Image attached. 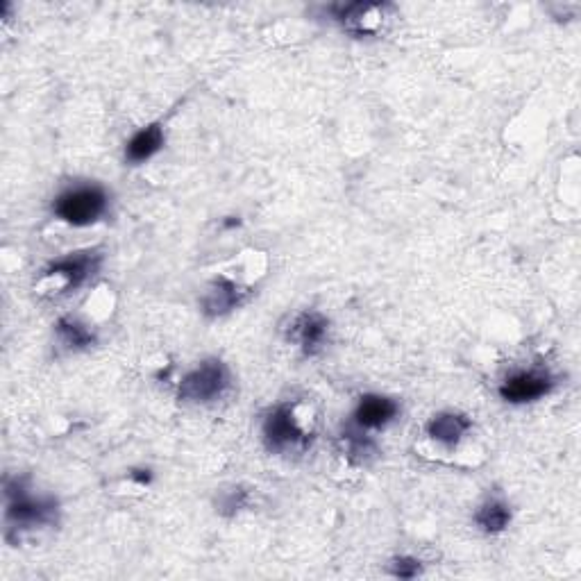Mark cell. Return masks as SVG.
Instances as JSON below:
<instances>
[{
  "label": "cell",
  "mask_w": 581,
  "mask_h": 581,
  "mask_svg": "<svg viewBox=\"0 0 581 581\" xmlns=\"http://www.w3.org/2000/svg\"><path fill=\"white\" fill-rule=\"evenodd\" d=\"M511 522V509L502 500H488L475 513V525L484 534H502Z\"/></svg>",
  "instance_id": "4fadbf2b"
},
{
  "label": "cell",
  "mask_w": 581,
  "mask_h": 581,
  "mask_svg": "<svg viewBox=\"0 0 581 581\" xmlns=\"http://www.w3.org/2000/svg\"><path fill=\"white\" fill-rule=\"evenodd\" d=\"M243 502H246V493H243L241 488H234V491L227 493V498L221 502V509H230V511L237 509L239 511V507H243Z\"/></svg>",
  "instance_id": "e0dca14e"
},
{
  "label": "cell",
  "mask_w": 581,
  "mask_h": 581,
  "mask_svg": "<svg viewBox=\"0 0 581 581\" xmlns=\"http://www.w3.org/2000/svg\"><path fill=\"white\" fill-rule=\"evenodd\" d=\"M400 414V404L386 395H364L359 400L355 414H352V425L364 429H382L393 423Z\"/></svg>",
  "instance_id": "ba28073f"
},
{
  "label": "cell",
  "mask_w": 581,
  "mask_h": 581,
  "mask_svg": "<svg viewBox=\"0 0 581 581\" xmlns=\"http://www.w3.org/2000/svg\"><path fill=\"white\" fill-rule=\"evenodd\" d=\"M343 441H345V445H348L350 459H355V461H361V463H364L368 457H373V454H377V445H375V441L370 439V436H366L364 429H359V427H355V425L345 429Z\"/></svg>",
  "instance_id": "9a60e30c"
},
{
  "label": "cell",
  "mask_w": 581,
  "mask_h": 581,
  "mask_svg": "<svg viewBox=\"0 0 581 581\" xmlns=\"http://www.w3.org/2000/svg\"><path fill=\"white\" fill-rule=\"evenodd\" d=\"M470 429H473V420L466 414H459V411H441V414H436L429 420L425 432L432 441L452 448V445H457Z\"/></svg>",
  "instance_id": "30bf717a"
},
{
  "label": "cell",
  "mask_w": 581,
  "mask_h": 581,
  "mask_svg": "<svg viewBox=\"0 0 581 581\" xmlns=\"http://www.w3.org/2000/svg\"><path fill=\"white\" fill-rule=\"evenodd\" d=\"M380 21L384 19V5H373V3H355V5H343L336 7V21L343 25V30L352 32V35L364 37L373 35V28H370L368 21Z\"/></svg>",
  "instance_id": "7c38bea8"
},
{
  "label": "cell",
  "mask_w": 581,
  "mask_h": 581,
  "mask_svg": "<svg viewBox=\"0 0 581 581\" xmlns=\"http://www.w3.org/2000/svg\"><path fill=\"white\" fill-rule=\"evenodd\" d=\"M420 572H423V566H420V561L414 557H398L391 563V575L398 579H414Z\"/></svg>",
  "instance_id": "2e32d148"
},
{
  "label": "cell",
  "mask_w": 581,
  "mask_h": 581,
  "mask_svg": "<svg viewBox=\"0 0 581 581\" xmlns=\"http://www.w3.org/2000/svg\"><path fill=\"white\" fill-rule=\"evenodd\" d=\"M232 375L223 361L207 359L198 368L189 370L180 382V400L193 404H207L218 398H223L225 391L230 389Z\"/></svg>",
  "instance_id": "277c9868"
},
{
  "label": "cell",
  "mask_w": 581,
  "mask_h": 581,
  "mask_svg": "<svg viewBox=\"0 0 581 581\" xmlns=\"http://www.w3.org/2000/svg\"><path fill=\"white\" fill-rule=\"evenodd\" d=\"M261 436H264L266 448L275 454L302 452L311 443V434L302 427L291 404H277L275 409L268 411L261 425Z\"/></svg>",
  "instance_id": "7a4b0ae2"
},
{
  "label": "cell",
  "mask_w": 581,
  "mask_h": 581,
  "mask_svg": "<svg viewBox=\"0 0 581 581\" xmlns=\"http://www.w3.org/2000/svg\"><path fill=\"white\" fill-rule=\"evenodd\" d=\"M100 261H103V257H100V252L96 250L71 252V255H66L62 259H55L53 264L46 268L44 275L62 280L64 291H75L98 273Z\"/></svg>",
  "instance_id": "8992f818"
},
{
  "label": "cell",
  "mask_w": 581,
  "mask_h": 581,
  "mask_svg": "<svg viewBox=\"0 0 581 581\" xmlns=\"http://www.w3.org/2000/svg\"><path fill=\"white\" fill-rule=\"evenodd\" d=\"M166 134L162 123H150L146 128L132 134V139L125 146V159L130 164H143L148 159H153L159 150L164 148Z\"/></svg>",
  "instance_id": "8fae6325"
},
{
  "label": "cell",
  "mask_w": 581,
  "mask_h": 581,
  "mask_svg": "<svg viewBox=\"0 0 581 581\" xmlns=\"http://www.w3.org/2000/svg\"><path fill=\"white\" fill-rule=\"evenodd\" d=\"M7 509L5 516L10 522V529H30V527H41V525H55L57 522V511H60V504L53 498H32V495L25 493L23 484L16 479V484L7 482Z\"/></svg>",
  "instance_id": "3957f363"
},
{
  "label": "cell",
  "mask_w": 581,
  "mask_h": 581,
  "mask_svg": "<svg viewBox=\"0 0 581 581\" xmlns=\"http://www.w3.org/2000/svg\"><path fill=\"white\" fill-rule=\"evenodd\" d=\"M109 196L98 184H78L62 191L53 202V214L73 227L98 223L107 214Z\"/></svg>",
  "instance_id": "6da1fadb"
},
{
  "label": "cell",
  "mask_w": 581,
  "mask_h": 581,
  "mask_svg": "<svg viewBox=\"0 0 581 581\" xmlns=\"http://www.w3.org/2000/svg\"><path fill=\"white\" fill-rule=\"evenodd\" d=\"M327 334H330V321L318 311H305L293 321L289 339L296 341L307 357H314L323 350Z\"/></svg>",
  "instance_id": "52a82bcc"
},
{
  "label": "cell",
  "mask_w": 581,
  "mask_h": 581,
  "mask_svg": "<svg viewBox=\"0 0 581 581\" xmlns=\"http://www.w3.org/2000/svg\"><path fill=\"white\" fill-rule=\"evenodd\" d=\"M243 300H246V291H241L237 282L227 280V277H216L207 286L205 296L200 300V307L209 318H218L230 314L232 309H237Z\"/></svg>",
  "instance_id": "9c48e42d"
},
{
  "label": "cell",
  "mask_w": 581,
  "mask_h": 581,
  "mask_svg": "<svg viewBox=\"0 0 581 581\" xmlns=\"http://www.w3.org/2000/svg\"><path fill=\"white\" fill-rule=\"evenodd\" d=\"M55 332L73 350L91 348V345L96 343V334L91 332L89 327L84 325L82 321H78V318H73V316L60 318V321H57V325H55Z\"/></svg>",
  "instance_id": "5bb4252c"
},
{
  "label": "cell",
  "mask_w": 581,
  "mask_h": 581,
  "mask_svg": "<svg viewBox=\"0 0 581 581\" xmlns=\"http://www.w3.org/2000/svg\"><path fill=\"white\" fill-rule=\"evenodd\" d=\"M554 389L552 375L543 368L518 370L500 384V398L509 404H527L545 398Z\"/></svg>",
  "instance_id": "5b68a950"
}]
</instances>
